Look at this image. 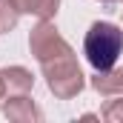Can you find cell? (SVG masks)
<instances>
[{"instance_id":"obj_1","label":"cell","mask_w":123,"mask_h":123,"mask_svg":"<svg viewBox=\"0 0 123 123\" xmlns=\"http://www.w3.org/2000/svg\"><path fill=\"white\" fill-rule=\"evenodd\" d=\"M29 49L37 57L49 89L55 92V97L69 100L83 89V72L77 66V57L72 52V46L60 37V31L55 29V23L40 20L29 34Z\"/></svg>"},{"instance_id":"obj_2","label":"cell","mask_w":123,"mask_h":123,"mask_svg":"<svg viewBox=\"0 0 123 123\" xmlns=\"http://www.w3.org/2000/svg\"><path fill=\"white\" fill-rule=\"evenodd\" d=\"M120 49H123V31L115 23H92V29L86 31L83 52H86V60L94 66V72L112 69L117 63Z\"/></svg>"},{"instance_id":"obj_3","label":"cell","mask_w":123,"mask_h":123,"mask_svg":"<svg viewBox=\"0 0 123 123\" xmlns=\"http://www.w3.org/2000/svg\"><path fill=\"white\" fill-rule=\"evenodd\" d=\"M3 115H6L9 120H40V117H43V112L31 103L29 92L26 94H9V100H6V106H3Z\"/></svg>"},{"instance_id":"obj_4","label":"cell","mask_w":123,"mask_h":123,"mask_svg":"<svg viewBox=\"0 0 123 123\" xmlns=\"http://www.w3.org/2000/svg\"><path fill=\"white\" fill-rule=\"evenodd\" d=\"M0 80L6 86V94H26L34 86V77H31L29 69L23 66H9V69H0Z\"/></svg>"},{"instance_id":"obj_5","label":"cell","mask_w":123,"mask_h":123,"mask_svg":"<svg viewBox=\"0 0 123 123\" xmlns=\"http://www.w3.org/2000/svg\"><path fill=\"white\" fill-rule=\"evenodd\" d=\"M92 86L103 94V97H117V94H123V69H115V66H112V69L94 72Z\"/></svg>"},{"instance_id":"obj_6","label":"cell","mask_w":123,"mask_h":123,"mask_svg":"<svg viewBox=\"0 0 123 123\" xmlns=\"http://www.w3.org/2000/svg\"><path fill=\"white\" fill-rule=\"evenodd\" d=\"M14 3H17L20 12L34 14V17H40V20L55 17V14H57V6H60V0H14Z\"/></svg>"},{"instance_id":"obj_7","label":"cell","mask_w":123,"mask_h":123,"mask_svg":"<svg viewBox=\"0 0 123 123\" xmlns=\"http://www.w3.org/2000/svg\"><path fill=\"white\" fill-rule=\"evenodd\" d=\"M17 17H20V9L14 0H0V31H9L17 26Z\"/></svg>"},{"instance_id":"obj_8","label":"cell","mask_w":123,"mask_h":123,"mask_svg":"<svg viewBox=\"0 0 123 123\" xmlns=\"http://www.w3.org/2000/svg\"><path fill=\"white\" fill-rule=\"evenodd\" d=\"M103 120H112V123L123 120V100H112L103 106Z\"/></svg>"},{"instance_id":"obj_9","label":"cell","mask_w":123,"mask_h":123,"mask_svg":"<svg viewBox=\"0 0 123 123\" xmlns=\"http://www.w3.org/2000/svg\"><path fill=\"white\" fill-rule=\"evenodd\" d=\"M6 97V86H3V80H0V100Z\"/></svg>"},{"instance_id":"obj_10","label":"cell","mask_w":123,"mask_h":123,"mask_svg":"<svg viewBox=\"0 0 123 123\" xmlns=\"http://www.w3.org/2000/svg\"><path fill=\"white\" fill-rule=\"evenodd\" d=\"M103 3H123V0H103Z\"/></svg>"}]
</instances>
